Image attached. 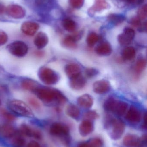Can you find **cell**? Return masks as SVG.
I'll use <instances>...</instances> for the list:
<instances>
[{
    "instance_id": "obj_1",
    "label": "cell",
    "mask_w": 147,
    "mask_h": 147,
    "mask_svg": "<svg viewBox=\"0 0 147 147\" xmlns=\"http://www.w3.org/2000/svg\"><path fill=\"white\" fill-rule=\"evenodd\" d=\"M37 97L46 103H51L54 101L60 104L66 102V98L59 91L45 87H38L34 91Z\"/></svg>"
},
{
    "instance_id": "obj_2",
    "label": "cell",
    "mask_w": 147,
    "mask_h": 147,
    "mask_svg": "<svg viewBox=\"0 0 147 147\" xmlns=\"http://www.w3.org/2000/svg\"><path fill=\"white\" fill-rule=\"evenodd\" d=\"M7 106L10 111L16 115L27 117H32L33 113L30 108L24 102L17 99L9 101Z\"/></svg>"
},
{
    "instance_id": "obj_3",
    "label": "cell",
    "mask_w": 147,
    "mask_h": 147,
    "mask_svg": "<svg viewBox=\"0 0 147 147\" xmlns=\"http://www.w3.org/2000/svg\"><path fill=\"white\" fill-rule=\"evenodd\" d=\"M38 76L40 79L46 84L54 85L59 80V76L55 71L46 67H41L39 69Z\"/></svg>"
},
{
    "instance_id": "obj_4",
    "label": "cell",
    "mask_w": 147,
    "mask_h": 147,
    "mask_svg": "<svg viewBox=\"0 0 147 147\" xmlns=\"http://www.w3.org/2000/svg\"><path fill=\"white\" fill-rule=\"evenodd\" d=\"M108 126L111 127L110 136L114 140L120 139L125 131V124L121 120L119 119H111L109 121Z\"/></svg>"
},
{
    "instance_id": "obj_5",
    "label": "cell",
    "mask_w": 147,
    "mask_h": 147,
    "mask_svg": "<svg viewBox=\"0 0 147 147\" xmlns=\"http://www.w3.org/2000/svg\"><path fill=\"white\" fill-rule=\"evenodd\" d=\"M7 49L12 55L20 57L26 56L28 51L27 45L21 41H16L9 44Z\"/></svg>"
},
{
    "instance_id": "obj_6",
    "label": "cell",
    "mask_w": 147,
    "mask_h": 147,
    "mask_svg": "<svg viewBox=\"0 0 147 147\" xmlns=\"http://www.w3.org/2000/svg\"><path fill=\"white\" fill-rule=\"evenodd\" d=\"M135 35V31L134 29L131 28H126L123 33L118 35V42L121 45H129L133 40Z\"/></svg>"
},
{
    "instance_id": "obj_7",
    "label": "cell",
    "mask_w": 147,
    "mask_h": 147,
    "mask_svg": "<svg viewBox=\"0 0 147 147\" xmlns=\"http://www.w3.org/2000/svg\"><path fill=\"white\" fill-rule=\"evenodd\" d=\"M6 12L9 16L15 19H22L26 14L25 9L17 4H11L8 6Z\"/></svg>"
},
{
    "instance_id": "obj_8",
    "label": "cell",
    "mask_w": 147,
    "mask_h": 147,
    "mask_svg": "<svg viewBox=\"0 0 147 147\" xmlns=\"http://www.w3.org/2000/svg\"><path fill=\"white\" fill-rule=\"evenodd\" d=\"M94 92L98 94L107 93L110 90L111 86L108 81L104 80L96 81L93 86Z\"/></svg>"
},
{
    "instance_id": "obj_9",
    "label": "cell",
    "mask_w": 147,
    "mask_h": 147,
    "mask_svg": "<svg viewBox=\"0 0 147 147\" xmlns=\"http://www.w3.org/2000/svg\"><path fill=\"white\" fill-rule=\"evenodd\" d=\"M39 26L34 22L26 21L22 23L21 26L22 32L26 35L33 36L39 30Z\"/></svg>"
},
{
    "instance_id": "obj_10",
    "label": "cell",
    "mask_w": 147,
    "mask_h": 147,
    "mask_svg": "<svg viewBox=\"0 0 147 147\" xmlns=\"http://www.w3.org/2000/svg\"><path fill=\"white\" fill-rule=\"evenodd\" d=\"M128 108V104L123 101L115 99L111 107L110 111L114 112L119 116H122L126 113Z\"/></svg>"
},
{
    "instance_id": "obj_11",
    "label": "cell",
    "mask_w": 147,
    "mask_h": 147,
    "mask_svg": "<svg viewBox=\"0 0 147 147\" xmlns=\"http://www.w3.org/2000/svg\"><path fill=\"white\" fill-rule=\"evenodd\" d=\"M69 132V128L67 126L58 123H53L50 128L51 134L57 136H67Z\"/></svg>"
},
{
    "instance_id": "obj_12",
    "label": "cell",
    "mask_w": 147,
    "mask_h": 147,
    "mask_svg": "<svg viewBox=\"0 0 147 147\" xmlns=\"http://www.w3.org/2000/svg\"><path fill=\"white\" fill-rule=\"evenodd\" d=\"M141 114L138 109L133 106H131L127 112L126 119L130 122L137 123L141 120Z\"/></svg>"
},
{
    "instance_id": "obj_13",
    "label": "cell",
    "mask_w": 147,
    "mask_h": 147,
    "mask_svg": "<svg viewBox=\"0 0 147 147\" xmlns=\"http://www.w3.org/2000/svg\"><path fill=\"white\" fill-rule=\"evenodd\" d=\"M110 4L106 0H95L94 5L88 9V13L92 16L97 12L109 8Z\"/></svg>"
},
{
    "instance_id": "obj_14",
    "label": "cell",
    "mask_w": 147,
    "mask_h": 147,
    "mask_svg": "<svg viewBox=\"0 0 147 147\" xmlns=\"http://www.w3.org/2000/svg\"><path fill=\"white\" fill-rule=\"evenodd\" d=\"M86 83L85 78L81 74L76 77L71 78L70 84V87L73 90H79L85 87Z\"/></svg>"
},
{
    "instance_id": "obj_15",
    "label": "cell",
    "mask_w": 147,
    "mask_h": 147,
    "mask_svg": "<svg viewBox=\"0 0 147 147\" xmlns=\"http://www.w3.org/2000/svg\"><path fill=\"white\" fill-rule=\"evenodd\" d=\"M94 129V125L92 121L89 120H85L79 126V130L82 136H86L91 134Z\"/></svg>"
},
{
    "instance_id": "obj_16",
    "label": "cell",
    "mask_w": 147,
    "mask_h": 147,
    "mask_svg": "<svg viewBox=\"0 0 147 147\" xmlns=\"http://www.w3.org/2000/svg\"><path fill=\"white\" fill-rule=\"evenodd\" d=\"M95 51L97 54L100 56H108L112 53V47L109 43L104 42L99 44L96 47Z\"/></svg>"
},
{
    "instance_id": "obj_17",
    "label": "cell",
    "mask_w": 147,
    "mask_h": 147,
    "mask_svg": "<svg viewBox=\"0 0 147 147\" xmlns=\"http://www.w3.org/2000/svg\"><path fill=\"white\" fill-rule=\"evenodd\" d=\"M34 42L38 49H42L48 44V37L45 33L40 32L35 38Z\"/></svg>"
},
{
    "instance_id": "obj_18",
    "label": "cell",
    "mask_w": 147,
    "mask_h": 147,
    "mask_svg": "<svg viewBox=\"0 0 147 147\" xmlns=\"http://www.w3.org/2000/svg\"><path fill=\"white\" fill-rule=\"evenodd\" d=\"M65 71L67 76L71 78L81 74V69L80 66L78 65L70 64L65 66Z\"/></svg>"
},
{
    "instance_id": "obj_19",
    "label": "cell",
    "mask_w": 147,
    "mask_h": 147,
    "mask_svg": "<svg viewBox=\"0 0 147 147\" xmlns=\"http://www.w3.org/2000/svg\"><path fill=\"white\" fill-rule=\"evenodd\" d=\"M77 103L79 105L85 109H89L93 104V99L90 95L84 94L78 98Z\"/></svg>"
},
{
    "instance_id": "obj_20",
    "label": "cell",
    "mask_w": 147,
    "mask_h": 147,
    "mask_svg": "<svg viewBox=\"0 0 147 147\" xmlns=\"http://www.w3.org/2000/svg\"><path fill=\"white\" fill-rule=\"evenodd\" d=\"M140 137L136 135H127L123 138V143L127 147H136L140 140Z\"/></svg>"
},
{
    "instance_id": "obj_21",
    "label": "cell",
    "mask_w": 147,
    "mask_h": 147,
    "mask_svg": "<svg viewBox=\"0 0 147 147\" xmlns=\"http://www.w3.org/2000/svg\"><path fill=\"white\" fill-rule=\"evenodd\" d=\"M136 51L133 47H127L123 49L122 53L123 58L125 60H132L135 58Z\"/></svg>"
},
{
    "instance_id": "obj_22",
    "label": "cell",
    "mask_w": 147,
    "mask_h": 147,
    "mask_svg": "<svg viewBox=\"0 0 147 147\" xmlns=\"http://www.w3.org/2000/svg\"><path fill=\"white\" fill-rule=\"evenodd\" d=\"M66 113L70 117L77 120L80 115V111L76 105L70 104L66 107Z\"/></svg>"
},
{
    "instance_id": "obj_23",
    "label": "cell",
    "mask_w": 147,
    "mask_h": 147,
    "mask_svg": "<svg viewBox=\"0 0 147 147\" xmlns=\"http://www.w3.org/2000/svg\"><path fill=\"white\" fill-rule=\"evenodd\" d=\"M63 27L66 31L70 32H74L77 29V25L75 22L70 19H65L62 22Z\"/></svg>"
},
{
    "instance_id": "obj_24",
    "label": "cell",
    "mask_w": 147,
    "mask_h": 147,
    "mask_svg": "<svg viewBox=\"0 0 147 147\" xmlns=\"http://www.w3.org/2000/svg\"><path fill=\"white\" fill-rule=\"evenodd\" d=\"M81 147H103L102 141L99 138H94L89 142H84Z\"/></svg>"
},
{
    "instance_id": "obj_25",
    "label": "cell",
    "mask_w": 147,
    "mask_h": 147,
    "mask_svg": "<svg viewBox=\"0 0 147 147\" xmlns=\"http://www.w3.org/2000/svg\"><path fill=\"white\" fill-rule=\"evenodd\" d=\"M21 131L24 134L27 136H33L35 138L39 139L41 138V134L39 132L35 130H33L29 127L26 125L22 126L21 128Z\"/></svg>"
},
{
    "instance_id": "obj_26",
    "label": "cell",
    "mask_w": 147,
    "mask_h": 147,
    "mask_svg": "<svg viewBox=\"0 0 147 147\" xmlns=\"http://www.w3.org/2000/svg\"><path fill=\"white\" fill-rule=\"evenodd\" d=\"M146 66V61L144 59H138L135 65V71L137 76H140L143 72Z\"/></svg>"
},
{
    "instance_id": "obj_27",
    "label": "cell",
    "mask_w": 147,
    "mask_h": 147,
    "mask_svg": "<svg viewBox=\"0 0 147 147\" xmlns=\"http://www.w3.org/2000/svg\"><path fill=\"white\" fill-rule=\"evenodd\" d=\"M77 41L72 35H69L64 38L63 41L64 46L70 49H76L77 47Z\"/></svg>"
},
{
    "instance_id": "obj_28",
    "label": "cell",
    "mask_w": 147,
    "mask_h": 147,
    "mask_svg": "<svg viewBox=\"0 0 147 147\" xmlns=\"http://www.w3.org/2000/svg\"><path fill=\"white\" fill-rule=\"evenodd\" d=\"M22 88L28 90L34 91L38 86L35 82L33 80H26L22 81L21 84Z\"/></svg>"
},
{
    "instance_id": "obj_29",
    "label": "cell",
    "mask_w": 147,
    "mask_h": 147,
    "mask_svg": "<svg viewBox=\"0 0 147 147\" xmlns=\"http://www.w3.org/2000/svg\"><path fill=\"white\" fill-rule=\"evenodd\" d=\"M1 133L4 137L9 138L14 136L15 134L14 129L11 126L5 125L1 129Z\"/></svg>"
},
{
    "instance_id": "obj_30",
    "label": "cell",
    "mask_w": 147,
    "mask_h": 147,
    "mask_svg": "<svg viewBox=\"0 0 147 147\" xmlns=\"http://www.w3.org/2000/svg\"><path fill=\"white\" fill-rule=\"evenodd\" d=\"M125 19L123 16L117 14H111L108 16V20L115 25H119L122 23Z\"/></svg>"
},
{
    "instance_id": "obj_31",
    "label": "cell",
    "mask_w": 147,
    "mask_h": 147,
    "mask_svg": "<svg viewBox=\"0 0 147 147\" xmlns=\"http://www.w3.org/2000/svg\"><path fill=\"white\" fill-rule=\"evenodd\" d=\"M99 37L96 33L91 32L88 34L86 38L87 45L89 47H93L98 41Z\"/></svg>"
},
{
    "instance_id": "obj_32",
    "label": "cell",
    "mask_w": 147,
    "mask_h": 147,
    "mask_svg": "<svg viewBox=\"0 0 147 147\" xmlns=\"http://www.w3.org/2000/svg\"><path fill=\"white\" fill-rule=\"evenodd\" d=\"M84 117L85 120L91 121V120H95L97 119L98 117V115L96 111H89L84 114Z\"/></svg>"
},
{
    "instance_id": "obj_33",
    "label": "cell",
    "mask_w": 147,
    "mask_h": 147,
    "mask_svg": "<svg viewBox=\"0 0 147 147\" xmlns=\"http://www.w3.org/2000/svg\"><path fill=\"white\" fill-rule=\"evenodd\" d=\"M147 6L146 4L143 5L138 10V17L140 20H145L147 18Z\"/></svg>"
},
{
    "instance_id": "obj_34",
    "label": "cell",
    "mask_w": 147,
    "mask_h": 147,
    "mask_svg": "<svg viewBox=\"0 0 147 147\" xmlns=\"http://www.w3.org/2000/svg\"><path fill=\"white\" fill-rule=\"evenodd\" d=\"M84 0H69L70 5L74 8L79 9L82 7Z\"/></svg>"
},
{
    "instance_id": "obj_35",
    "label": "cell",
    "mask_w": 147,
    "mask_h": 147,
    "mask_svg": "<svg viewBox=\"0 0 147 147\" xmlns=\"http://www.w3.org/2000/svg\"><path fill=\"white\" fill-rule=\"evenodd\" d=\"M13 144L16 147H23L25 145V141L22 138L18 137L14 140Z\"/></svg>"
},
{
    "instance_id": "obj_36",
    "label": "cell",
    "mask_w": 147,
    "mask_h": 147,
    "mask_svg": "<svg viewBox=\"0 0 147 147\" xmlns=\"http://www.w3.org/2000/svg\"><path fill=\"white\" fill-rule=\"evenodd\" d=\"M86 76L89 78H92L97 75L98 73V71L93 68H88L85 71Z\"/></svg>"
},
{
    "instance_id": "obj_37",
    "label": "cell",
    "mask_w": 147,
    "mask_h": 147,
    "mask_svg": "<svg viewBox=\"0 0 147 147\" xmlns=\"http://www.w3.org/2000/svg\"><path fill=\"white\" fill-rule=\"evenodd\" d=\"M8 36L7 34L3 31L0 30V47L6 44Z\"/></svg>"
},
{
    "instance_id": "obj_38",
    "label": "cell",
    "mask_w": 147,
    "mask_h": 147,
    "mask_svg": "<svg viewBox=\"0 0 147 147\" xmlns=\"http://www.w3.org/2000/svg\"><path fill=\"white\" fill-rule=\"evenodd\" d=\"M147 136L146 135L143 136L141 138H140V140L138 145L136 147H146Z\"/></svg>"
},
{
    "instance_id": "obj_39",
    "label": "cell",
    "mask_w": 147,
    "mask_h": 147,
    "mask_svg": "<svg viewBox=\"0 0 147 147\" xmlns=\"http://www.w3.org/2000/svg\"><path fill=\"white\" fill-rule=\"evenodd\" d=\"M141 20L138 17H133L130 20V23L135 26H140L141 25Z\"/></svg>"
},
{
    "instance_id": "obj_40",
    "label": "cell",
    "mask_w": 147,
    "mask_h": 147,
    "mask_svg": "<svg viewBox=\"0 0 147 147\" xmlns=\"http://www.w3.org/2000/svg\"><path fill=\"white\" fill-rule=\"evenodd\" d=\"M29 102L31 104V105H33V107H35V108H39V103L37 100H35L34 98H30L29 99Z\"/></svg>"
},
{
    "instance_id": "obj_41",
    "label": "cell",
    "mask_w": 147,
    "mask_h": 147,
    "mask_svg": "<svg viewBox=\"0 0 147 147\" xmlns=\"http://www.w3.org/2000/svg\"><path fill=\"white\" fill-rule=\"evenodd\" d=\"M27 147H41L39 143L33 141L30 142L28 145Z\"/></svg>"
},
{
    "instance_id": "obj_42",
    "label": "cell",
    "mask_w": 147,
    "mask_h": 147,
    "mask_svg": "<svg viewBox=\"0 0 147 147\" xmlns=\"http://www.w3.org/2000/svg\"><path fill=\"white\" fill-rule=\"evenodd\" d=\"M3 115L8 120L11 121L14 119V116L9 113H7V112H3Z\"/></svg>"
},
{
    "instance_id": "obj_43",
    "label": "cell",
    "mask_w": 147,
    "mask_h": 147,
    "mask_svg": "<svg viewBox=\"0 0 147 147\" xmlns=\"http://www.w3.org/2000/svg\"><path fill=\"white\" fill-rule=\"evenodd\" d=\"M6 8L5 7V6L0 3V15L4 13V12H6Z\"/></svg>"
},
{
    "instance_id": "obj_44",
    "label": "cell",
    "mask_w": 147,
    "mask_h": 147,
    "mask_svg": "<svg viewBox=\"0 0 147 147\" xmlns=\"http://www.w3.org/2000/svg\"><path fill=\"white\" fill-rule=\"evenodd\" d=\"M123 1L129 3H133L134 2L136 1V0H123Z\"/></svg>"
},
{
    "instance_id": "obj_45",
    "label": "cell",
    "mask_w": 147,
    "mask_h": 147,
    "mask_svg": "<svg viewBox=\"0 0 147 147\" xmlns=\"http://www.w3.org/2000/svg\"><path fill=\"white\" fill-rule=\"evenodd\" d=\"M144 0H136L135 2L138 4H141L144 2Z\"/></svg>"
},
{
    "instance_id": "obj_46",
    "label": "cell",
    "mask_w": 147,
    "mask_h": 147,
    "mask_svg": "<svg viewBox=\"0 0 147 147\" xmlns=\"http://www.w3.org/2000/svg\"><path fill=\"white\" fill-rule=\"evenodd\" d=\"M1 100H0V105H1Z\"/></svg>"
}]
</instances>
